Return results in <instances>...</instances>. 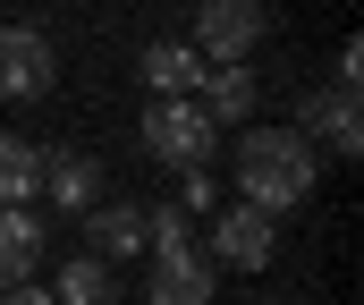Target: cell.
<instances>
[{"instance_id": "obj_1", "label": "cell", "mask_w": 364, "mask_h": 305, "mask_svg": "<svg viewBox=\"0 0 364 305\" xmlns=\"http://www.w3.org/2000/svg\"><path fill=\"white\" fill-rule=\"evenodd\" d=\"M314 178H322V161H314V136L305 127H246L237 136V187L255 212H296V203H314Z\"/></svg>"}, {"instance_id": "obj_2", "label": "cell", "mask_w": 364, "mask_h": 305, "mask_svg": "<svg viewBox=\"0 0 364 305\" xmlns=\"http://www.w3.org/2000/svg\"><path fill=\"white\" fill-rule=\"evenodd\" d=\"M212 144H220V127L195 110V102H144V153L153 161H170V170H203L212 161Z\"/></svg>"}, {"instance_id": "obj_3", "label": "cell", "mask_w": 364, "mask_h": 305, "mask_svg": "<svg viewBox=\"0 0 364 305\" xmlns=\"http://www.w3.org/2000/svg\"><path fill=\"white\" fill-rule=\"evenodd\" d=\"M263 26H272V17H263L255 0H212V9H195V43H186V51H195V60H220V68H246V51L263 43Z\"/></svg>"}, {"instance_id": "obj_4", "label": "cell", "mask_w": 364, "mask_h": 305, "mask_svg": "<svg viewBox=\"0 0 364 305\" xmlns=\"http://www.w3.org/2000/svg\"><path fill=\"white\" fill-rule=\"evenodd\" d=\"M51 77H60V51H51L34 26H0V102L51 94Z\"/></svg>"}, {"instance_id": "obj_5", "label": "cell", "mask_w": 364, "mask_h": 305, "mask_svg": "<svg viewBox=\"0 0 364 305\" xmlns=\"http://www.w3.org/2000/svg\"><path fill=\"white\" fill-rule=\"evenodd\" d=\"M212 246H220V263L263 272V263L279 255V220H272V212H255V203H229V212H220V229H212Z\"/></svg>"}, {"instance_id": "obj_6", "label": "cell", "mask_w": 364, "mask_h": 305, "mask_svg": "<svg viewBox=\"0 0 364 305\" xmlns=\"http://www.w3.org/2000/svg\"><path fill=\"white\" fill-rule=\"evenodd\" d=\"M34 263H43V220H34V212H0V297L26 289Z\"/></svg>"}, {"instance_id": "obj_7", "label": "cell", "mask_w": 364, "mask_h": 305, "mask_svg": "<svg viewBox=\"0 0 364 305\" xmlns=\"http://www.w3.org/2000/svg\"><path fill=\"white\" fill-rule=\"evenodd\" d=\"M85 246H93V263L136 255V246H144V212H136V203H93L85 212Z\"/></svg>"}, {"instance_id": "obj_8", "label": "cell", "mask_w": 364, "mask_h": 305, "mask_svg": "<svg viewBox=\"0 0 364 305\" xmlns=\"http://www.w3.org/2000/svg\"><path fill=\"white\" fill-rule=\"evenodd\" d=\"M144 85H153V102H195L203 60H195L186 43H153V51H144Z\"/></svg>"}, {"instance_id": "obj_9", "label": "cell", "mask_w": 364, "mask_h": 305, "mask_svg": "<svg viewBox=\"0 0 364 305\" xmlns=\"http://www.w3.org/2000/svg\"><path fill=\"white\" fill-rule=\"evenodd\" d=\"M153 305H212V263L186 246V255H161L153 263Z\"/></svg>"}, {"instance_id": "obj_10", "label": "cell", "mask_w": 364, "mask_h": 305, "mask_svg": "<svg viewBox=\"0 0 364 305\" xmlns=\"http://www.w3.org/2000/svg\"><path fill=\"white\" fill-rule=\"evenodd\" d=\"M34 187H43V153L26 136H0V212H26Z\"/></svg>"}, {"instance_id": "obj_11", "label": "cell", "mask_w": 364, "mask_h": 305, "mask_svg": "<svg viewBox=\"0 0 364 305\" xmlns=\"http://www.w3.org/2000/svg\"><path fill=\"white\" fill-rule=\"evenodd\" d=\"M43 178H51V203H68V212H93L102 203V170H93L85 153H51Z\"/></svg>"}, {"instance_id": "obj_12", "label": "cell", "mask_w": 364, "mask_h": 305, "mask_svg": "<svg viewBox=\"0 0 364 305\" xmlns=\"http://www.w3.org/2000/svg\"><path fill=\"white\" fill-rule=\"evenodd\" d=\"M195 110H203L212 127H220V119H246V110H255V68H212Z\"/></svg>"}, {"instance_id": "obj_13", "label": "cell", "mask_w": 364, "mask_h": 305, "mask_svg": "<svg viewBox=\"0 0 364 305\" xmlns=\"http://www.w3.org/2000/svg\"><path fill=\"white\" fill-rule=\"evenodd\" d=\"M305 110H314V127H322L339 153H364V119H356L364 102L348 94V85H331V94H322V102H305Z\"/></svg>"}, {"instance_id": "obj_14", "label": "cell", "mask_w": 364, "mask_h": 305, "mask_svg": "<svg viewBox=\"0 0 364 305\" xmlns=\"http://www.w3.org/2000/svg\"><path fill=\"white\" fill-rule=\"evenodd\" d=\"M51 305H119V280H110V263H93V255H77V263L60 272V289H51Z\"/></svg>"}, {"instance_id": "obj_15", "label": "cell", "mask_w": 364, "mask_h": 305, "mask_svg": "<svg viewBox=\"0 0 364 305\" xmlns=\"http://www.w3.org/2000/svg\"><path fill=\"white\" fill-rule=\"evenodd\" d=\"M356 77H364V43H339V85L356 94Z\"/></svg>"}, {"instance_id": "obj_16", "label": "cell", "mask_w": 364, "mask_h": 305, "mask_svg": "<svg viewBox=\"0 0 364 305\" xmlns=\"http://www.w3.org/2000/svg\"><path fill=\"white\" fill-rule=\"evenodd\" d=\"M0 305H51V289H34V280H26V289H9Z\"/></svg>"}]
</instances>
